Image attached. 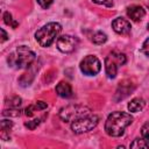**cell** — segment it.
<instances>
[{
  "mask_svg": "<svg viewBox=\"0 0 149 149\" xmlns=\"http://www.w3.org/2000/svg\"><path fill=\"white\" fill-rule=\"evenodd\" d=\"M133 122V116L126 112H112L106 122H105V130L112 137H119L123 135L126 127H128Z\"/></svg>",
  "mask_w": 149,
  "mask_h": 149,
  "instance_id": "obj_1",
  "label": "cell"
},
{
  "mask_svg": "<svg viewBox=\"0 0 149 149\" xmlns=\"http://www.w3.org/2000/svg\"><path fill=\"white\" fill-rule=\"evenodd\" d=\"M35 57H36V55L33 50H30L26 45H20L16 48V50L14 52H12L9 55L8 64L16 69L28 68L35 61Z\"/></svg>",
  "mask_w": 149,
  "mask_h": 149,
  "instance_id": "obj_2",
  "label": "cell"
},
{
  "mask_svg": "<svg viewBox=\"0 0 149 149\" xmlns=\"http://www.w3.org/2000/svg\"><path fill=\"white\" fill-rule=\"evenodd\" d=\"M61 30H62V26L59 23L49 22L43 27H41L40 29H37V31L35 33V40L41 47L44 48L50 47L56 40V37L59 35Z\"/></svg>",
  "mask_w": 149,
  "mask_h": 149,
  "instance_id": "obj_3",
  "label": "cell"
},
{
  "mask_svg": "<svg viewBox=\"0 0 149 149\" xmlns=\"http://www.w3.org/2000/svg\"><path fill=\"white\" fill-rule=\"evenodd\" d=\"M92 114V111L84 106V105H68L63 108H61L58 115L59 118L64 121V122H72L77 119H80L83 116H86V115H90Z\"/></svg>",
  "mask_w": 149,
  "mask_h": 149,
  "instance_id": "obj_4",
  "label": "cell"
},
{
  "mask_svg": "<svg viewBox=\"0 0 149 149\" xmlns=\"http://www.w3.org/2000/svg\"><path fill=\"white\" fill-rule=\"evenodd\" d=\"M127 58L123 52H120L118 50H114L107 55L105 58V69H106V74L108 78H115L118 70L120 66L126 64Z\"/></svg>",
  "mask_w": 149,
  "mask_h": 149,
  "instance_id": "obj_5",
  "label": "cell"
},
{
  "mask_svg": "<svg viewBox=\"0 0 149 149\" xmlns=\"http://www.w3.org/2000/svg\"><path fill=\"white\" fill-rule=\"evenodd\" d=\"M99 122V118L95 114H90L86 116H83L80 119H77L71 122V129L76 134H83L92 130L93 128L97 127Z\"/></svg>",
  "mask_w": 149,
  "mask_h": 149,
  "instance_id": "obj_6",
  "label": "cell"
},
{
  "mask_svg": "<svg viewBox=\"0 0 149 149\" xmlns=\"http://www.w3.org/2000/svg\"><path fill=\"white\" fill-rule=\"evenodd\" d=\"M79 68H80V71L84 74H86V76H95L101 70V63L95 56L88 55L80 62Z\"/></svg>",
  "mask_w": 149,
  "mask_h": 149,
  "instance_id": "obj_7",
  "label": "cell"
},
{
  "mask_svg": "<svg viewBox=\"0 0 149 149\" xmlns=\"http://www.w3.org/2000/svg\"><path fill=\"white\" fill-rule=\"evenodd\" d=\"M78 45V40L70 35H63L57 38V48L64 54L72 52Z\"/></svg>",
  "mask_w": 149,
  "mask_h": 149,
  "instance_id": "obj_8",
  "label": "cell"
},
{
  "mask_svg": "<svg viewBox=\"0 0 149 149\" xmlns=\"http://www.w3.org/2000/svg\"><path fill=\"white\" fill-rule=\"evenodd\" d=\"M112 28L116 34L127 35L130 33V22L123 17H116L112 22Z\"/></svg>",
  "mask_w": 149,
  "mask_h": 149,
  "instance_id": "obj_9",
  "label": "cell"
},
{
  "mask_svg": "<svg viewBox=\"0 0 149 149\" xmlns=\"http://www.w3.org/2000/svg\"><path fill=\"white\" fill-rule=\"evenodd\" d=\"M127 15L133 20V21H140L146 15V10L142 6L139 5H133L130 7L127 8Z\"/></svg>",
  "mask_w": 149,
  "mask_h": 149,
  "instance_id": "obj_10",
  "label": "cell"
},
{
  "mask_svg": "<svg viewBox=\"0 0 149 149\" xmlns=\"http://www.w3.org/2000/svg\"><path fill=\"white\" fill-rule=\"evenodd\" d=\"M56 93L62 98H71L73 95L72 87L68 81H59L56 85Z\"/></svg>",
  "mask_w": 149,
  "mask_h": 149,
  "instance_id": "obj_11",
  "label": "cell"
},
{
  "mask_svg": "<svg viewBox=\"0 0 149 149\" xmlns=\"http://www.w3.org/2000/svg\"><path fill=\"white\" fill-rule=\"evenodd\" d=\"M47 107H48V104H47V102H44V101H36V102H34L33 105H29V106L26 108L24 114H26L27 116H33L35 112H37V111H43V109H45Z\"/></svg>",
  "mask_w": 149,
  "mask_h": 149,
  "instance_id": "obj_12",
  "label": "cell"
},
{
  "mask_svg": "<svg viewBox=\"0 0 149 149\" xmlns=\"http://www.w3.org/2000/svg\"><path fill=\"white\" fill-rule=\"evenodd\" d=\"M144 106H146V101L142 98H134L128 104V111L133 113H137V112H141Z\"/></svg>",
  "mask_w": 149,
  "mask_h": 149,
  "instance_id": "obj_13",
  "label": "cell"
},
{
  "mask_svg": "<svg viewBox=\"0 0 149 149\" xmlns=\"http://www.w3.org/2000/svg\"><path fill=\"white\" fill-rule=\"evenodd\" d=\"M5 104L7 107L9 108H19L22 104V99L17 95H13V97H9L5 100Z\"/></svg>",
  "mask_w": 149,
  "mask_h": 149,
  "instance_id": "obj_14",
  "label": "cell"
},
{
  "mask_svg": "<svg viewBox=\"0 0 149 149\" xmlns=\"http://www.w3.org/2000/svg\"><path fill=\"white\" fill-rule=\"evenodd\" d=\"M91 41L94 44H102L107 41V35L102 31H95V33H93V35L91 37Z\"/></svg>",
  "mask_w": 149,
  "mask_h": 149,
  "instance_id": "obj_15",
  "label": "cell"
},
{
  "mask_svg": "<svg viewBox=\"0 0 149 149\" xmlns=\"http://www.w3.org/2000/svg\"><path fill=\"white\" fill-rule=\"evenodd\" d=\"M13 127V122L10 120H2L0 123V129H1V139L6 136V133H9V130Z\"/></svg>",
  "mask_w": 149,
  "mask_h": 149,
  "instance_id": "obj_16",
  "label": "cell"
},
{
  "mask_svg": "<svg viewBox=\"0 0 149 149\" xmlns=\"http://www.w3.org/2000/svg\"><path fill=\"white\" fill-rule=\"evenodd\" d=\"M3 116H20L21 115V109L20 108H7L2 111Z\"/></svg>",
  "mask_w": 149,
  "mask_h": 149,
  "instance_id": "obj_17",
  "label": "cell"
},
{
  "mask_svg": "<svg viewBox=\"0 0 149 149\" xmlns=\"http://www.w3.org/2000/svg\"><path fill=\"white\" fill-rule=\"evenodd\" d=\"M149 144L143 139H135L130 143V148H148Z\"/></svg>",
  "mask_w": 149,
  "mask_h": 149,
  "instance_id": "obj_18",
  "label": "cell"
},
{
  "mask_svg": "<svg viewBox=\"0 0 149 149\" xmlns=\"http://www.w3.org/2000/svg\"><path fill=\"white\" fill-rule=\"evenodd\" d=\"M141 135H142V139L149 144V121H147L142 128H141Z\"/></svg>",
  "mask_w": 149,
  "mask_h": 149,
  "instance_id": "obj_19",
  "label": "cell"
},
{
  "mask_svg": "<svg viewBox=\"0 0 149 149\" xmlns=\"http://www.w3.org/2000/svg\"><path fill=\"white\" fill-rule=\"evenodd\" d=\"M3 21H5V23H6L7 26H12L13 28H16V27H17V22L13 21L10 13H8V12H6V13L3 14Z\"/></svg>",
  "mask_w": 149,
  "mask_h": 149,
  "instance_id": "obj_20",
  "label": "cell"
},
{
  "mask_svg": "<svg viewBox=\"0 0 149 149\" xmlns=\"http://www.w3.org/2000/svg\"><path fill=\"white\" fill-rule=\"evenodd\" d=\"M40 122H41V119H34V120H31V121L26 122V123H24V126H26V127H28L29 129H35V128H36V126H38V125H40Z\"/></svg>",
  "mask_w": 149,
  "mask_h": 149,
  "instance_id": "obj_21",
  "label": "cell"
},
{
  "mask_svg": "<svg viewBox=\"0 0 149 149\" xmlns=\"http://www.w3.org/2000/svg\"><path fill=\"white\" fill-rule=\"evenodd\" d=\"M141 51H142L146 56H148V57H149V37L143 42L142 48H141Z\"/></svg>",
  "mask_w": 149,
  "mask_h": 149,
  "instance_id": "obj_22",
  "label": "cell"
},
{
  "mask_svg": "<svg viewBox=\"0 0 149 149\" xmlns=\"http://www.w3.org/2000/svg\"><path fill=\"white\" fill-rule=\"evenodd\" d=\"M94 3H98V5H104L106 7H111L113 5V0H92Z\"/></svg>",
  "mask_w": 149,
  "mask_h": 149,
  "instance_id": "obj_23",
  "label": "cell"
},
{
  "mask_svg": "<svg viewBox=\"0 0 149 149\" xmlns=\"http://www.w3.org/2000/svg\"><path fill=\"white\" fill-rule=\"evenodd\" d=\"M52 1H54V0H37L38 5H40L42 8H48V7H50V5L52 3Z\"/></svg>",
  "mask_w": 149,
  "mask_h": 149,
  "instance_id": "obj_24",
  "label": "cell"
},
{
  "mask_svg": "<svg viewBox=\"0 0 149 149\" xmlns=\"http://www.w3.org/2000/svg\"><path fill=\"white\" fill-rule=\"evenodd\" d=\"M0 31H1V43H3V42L8 38V36H7V33L5 31V29H2V28H1V29H0Z\"/></svg>",
  "mask_w": 149,
  "mask_h": 149,
  "instance_id": "obj_25",
  "label": "cell"
},
{
  "mask_svg": "<svg viewBox=\"0 0 149 149\" xmlns=\"http://www.w3.org/2000/svg\"><path fill=\"white\" fill-rule=\"evenodd\" d=\"M148 29H149V24H148Z\"/></svg>",
  "mask_w": 149,
  "mask_h": 149,
  "instance_id": "obj_26",
  "label": "cell"
}]
</instances>
